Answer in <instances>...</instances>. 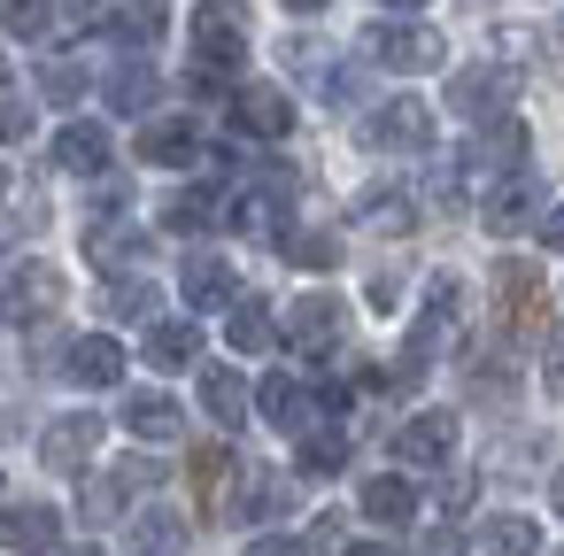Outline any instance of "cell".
Masks as SVG:
<instances>
[{
	"label": "cell",
	"instance_id": "1",
	"mask_svg": "<svg viewBox=\"0 0 564 556\" xmlns=\"http://www.w3.org/2000/svg\"><path fill=\"white\" fill-rule=\"evenodd\" d=\"M248 63V24L240 9L225 0V9H194V70L202 78H232Z\"/></svg>",
	"mask_w": 564,
	"mask_h": 556
},
{
	"label": "cell",
	"instance_id": "2",
	"mask_svg": "<svg viewBox=\"0 0 564 556\" xmlns=\"http://www.w3.org/2000/svg\"><path fill=\"white\" fill-rule=\"evenodd\" d=\"M364 55H371L379 70H402V78H417V70H441V63H448V47H441L425 24H371V32H364Z\"/></svg>",
	"mask_w": 564,
	"mask_h": 556
},
{
	"label": "cell",
	"instance_id": "3",
	"mask_svg": "<svg viewBox=\"0 0 564 556\" xmlns=\"http://www.w3.org/2000/svg\"><path fill=\"white\" fill-rule=\"evenodd\" d=\"M63 302V271L55 263H17L0 279V325H32V317H55Z\"/></svg>",
	"mask_w": 564,
	"mask_h": 556
},
{
	"label": "cell",
	"instance_id": "4",
	"mask_svg": "<svg viewBox=\"0 0 564 556\" xmlns=\"http://www.w3.org/2000/svg\"><path fill=\"white\" fill-rule=\"evenodd\" d=\"M371 148H394V155H425L433 148V109L425 101H379V117L364 124Z\"/></svg>",
	"mask_w": 564,
	"mask_h": 556
},
{
	"label": "cell",
	"instance_id": "5",
	"mask_svg": "<svg viewBox=\"0 0 564 556\" xmlns=\"http://www.w3.org/2000/svg\"><path fill=\"white\" fill-rule=\"evenodd\" d=\"M448 448H456V417H448V410H417V417L394 433V456H402L410 471H433V464H448Z\"/></svg>",
	"mask_w": 564,
	"mask_h": 556
},
{
	"label": "cell",
	"instance_id": "6",
	"mask_svg": "<svg viewBox=\"0 0 564 556\" xmlns=\"http://www.w3.org/2000/svg\"><path fill=\"white\" fill-rule=\"evenodd\" d=\"M55 541H63V510H55V502H17V510H0V548L47 556Z\"/></svg>",
	"mask_w": 564,
	"mask_h": 556
},
{
	"label": "cell",
	"instance_id": "7",
	"mask_svg": "<svg viewBox=\"0 0 564 556\" xmlns=\"http://www.w3.org/2000/svg\"><path fill=\"white\" fill-rule=\"evenodd\" d=\"M94 448H101V417H94V410H78V417H63V425L40 433V464H47V471H78Z\"/></svg>",
	"mask_w": 564,
	"mask_h": 556
},
{
	"label": "cell",
	"instance_id": "8",
	"mask_svg": "<svg viewBox=\"0 0 564 556\" xmlns=\"http://www.w3.org/2000/svg\"><path fill=\"white\" fill-rule=\"evenodd\" d=\"M502 101H510V70H464L456 78V94H448V109L456 117H479V124H502Z\"/></svg>",
	"mask_w": 564,
	"mask_h": 556
},
{
	"label": "cell",
	"instance_id": "9",
	"mask_svg": "<svg viewBox=\"0 0 564 556\" xmlns=\"http://www.w3.org/2000/svg\"><path fill=\"white\" fill-rule=\"evenodd\" d=\"M178 294H186L194 309H232L240 279H232V263H217V255H186V271H178Z\"/></svg>",
	"mask_w": 564,
	"mask_h": 556
},
{
	"label": "cell",
	"instance_id": "10",
	"mask_svg": "<svg viewBox=\"0 0 564 556\" xmlns=\"http://www.w3.org/2000/svg\"><path fill=\"white\" fill-rule=\"evenodd\" d=\"M63 371H70L78 386H117V379H124V348H117L109 332H86V340H70Z\"/></svg>",
	"mask_w": 564,
	"mask_h": 556
},
{
	"label": "cell",
	"instance_id": "11",
	"mask_svg": "<svg viewBox=\"0 0 564 556\" xmlns=\"http://www.w3.org/2000/svg\"><path fill=\"white\" fill-rule=\"evenodd\" d=\"M232 117H240V132H263V140H286V132H294V101H286L279 86H248V94L232 101Z\"/></svg>",
	"mask_w": 564,
	"mask_h": 556
},
{
	"label": "cell",
	"instance_id": "12",
	"mask_svg": "<svg viewBox=\"0 0 564 556\" xmlns=\"http://www.w3.org/2000/svg\"><path fill=\"white\" fill-rule=\"evenodd\" d=\"M55 163H63V171H78V178H101V171H109V132H101V124H86V117H78V124H63Z\"/></svg>",
	"mask_w": 564,
	"mask_h": 556
},
{
	"label": "cell",
	"instance_id": "13",
	"mask_svg": "<svg viewBox=\"0 0 564 556\" xmlns=\"http://www.w3.org/2000/svg\"><path fill=\"white\" fill-rule=\"evenodd\" d=\"M333 332H340V302H333V294H302V302L286 309V340H294V348H325Z\"/></svg>",
	"mask_w": 564,
	"mask_h": 556
},
{
	"label": "cell",
	"instance_id": "14",
	"mask_svg": "<svg viewBox=\"0 0 564 556\" xmlns=\"http://www.w3.org/2000/svg\"><path fill=\"white\" fill-rule=\"evenodd\" d=\"M194 155H202V132L178 124V117H163V124L140 132V163H194Z\"/></svg>",
	"mask_w": 564,
	"mask_h": 556
},
{
	"label": "cell",
	"instance_id": "15",
	"mask_svg": "<svg viewBox=\"0 0 564 556\" xmlns=\"http://www.w3.org/2000/svg\"><path fill=\"white\" fill-rule=\"evenodd\" d=\"M471 163H487V171L518 178V163H525V124H518V117L487 124V132H479V148H471Z\"/></svg>",
	"mask_w": 564,
	"mask_h": 556
},
{
	"label": "cell",
	"instance_id": "16",
	"mask_svg": "<svg viewBox=\"0 0 564 556\" xmlns=\"http://www.w3.org/2000/svg\"><path fill=\"white\" fill-rule=\"evenodd\" d=\"M256 402H263V417H271L279 433H302V425H310V386H302V379H286V371H279V379H263V394H256Z\"/></svg>",
	"mask_w": 564,
	"mask_h": 556
},
{
	"label": "cell",
	"instance_id": "17",
	"mask_svg": "<svg viewBox=\"0 0 564 556\" xmlns=\"http://www.w3.org/2000/svg\"><path fill=\"white\" fill-rule=\"evenodd\" d=\"M124 425H132L140 440H178V425H186V417H178V402H171V394H155V386H148V394H132V402H124Z\"/></svg>",
	"mask_w": 564,
	"mask_h": 556
},
{
	"label": "cell",
	"instance_id": "18",
	"mask_svg": "<svg viewBox=\"0 0 564 556\" xmlns=\"http://www.w3.org/2000/svg\"><path fill=\"white\" fill-rule=\"evenodd\" d=\"M232 479H240V456H232L225 440H209V448H194V494H202V510H217Z\"/></svg>",
	"mask_w": 564,
	"mask_h": 556
},
{
	"label": "cell",
	"instance_id": "19",
	"mask_svg": "<svg viewBox=\"0 0 564 556\" xmlns=\"http://www.w3.org/2000/svg\"><path fill=\"white\" fill-rule=\"evenodd\" d=\"M479 217H487V232H518V225L533 217V178H525V171H518V178H502V186L487 194V209H479Z\"/></svg>",
	"mask_w": 564,
	"mask_h": 556
},
{
	"label": "cell",
	"instance_id": "20",
	"mask_svg": "<svg viewBox=\"0 0 564 556\" xmlns=\"http://www.w3.org/2000/svg\"><path fill=\"white\" fill-rule=\"evenodd\" d=\"M202 402H209L217 425H240V417H248V379L225 371V363H209V371H202Z\"/></svg>",
	"mask_w": 564,
	"mask_h": 556
},
{
	"label": "cell",
	"instance_id": "21",
	"mask_svg": "<svg viewBox=\"0 0 564 556\" xmlns=\"http://www.w3.org/2000/svg\"><path fill=\"white\" fill-rule=\"evenodd\" d=\"M148 479H155V464H148V456H124V464H117L101 487H86V510H94V517H109V510H117L124 494H140Z\"/></svg>",
	"mask_w": 564,
	"mask_h": 556
},
{
	"label": "cell",
	"instance_id": "22",
	"mask_svg": "<svg viewBox=\"0 0 564 556\" xmlns=\"http://www.w3.org/2000/svg\"><path fill=\"white\" fill-rule=\"evenodd\" d=\"M410 510H417V487H410V479H394V471L364 479V517H379V525H402Z\"/></svg>",
	"mask_w": 564,
	"mask_h": 556
},
{
	"label": "cell",
	"instance_id": "23",
	"mask_svg": "<svg viewBox=\"0 0 564 556\" xmlns=\"http://www.w3.org/2000/svg\"><path fill=\"white\" fill-rule=\"evenodd\" d=\"M194 348H202V332H194V325H148V348H140V356H148L155 371H186V363H194Z\"/></svg>",
	"mask_w": 564,
	"mask_h": 556
},
{
	"label": "cell",
	"instance_id": "24",
	"mask_svg": "<svg viewBox=\"0 0 564 556\" xmlns=\"http://www.w3.org/2000/svg\"><path fill=\"white\" fill-rule=\"evenodd\" d=\"M533 286H541V279H533L525 263H502V271H495V294H502V317H510V325L533 317Z\"/></svg>",
	"mask_w": 564,
	"mask_h": 556
},
{
	"label": "cell",
	"instance_id": "25",
	"mask_svg": "<svg viewBox=\"0 0 564 556\" xmlns=\"http://www.w3.org/2000/svg\"><path fill=\"white\" fill-rule=\"evenodd\" d=\"M225 332H232V348H248V356H263L279 325H271V309H263V302H232V325H225Z\"/></svg>",
	"mask_w": 564,
	"mask_h": 556
},
{
	"label": "cell",
	"instance_id": "26",
	"mask_svg": "<svg viewBox=\"0 0 564 556\" xmlns=\"http://www.w3.org/2000/svg\"><path fill=\"white\" fill-rule=\"evenodd\" d=\"M479 548H487V556H533L541 533H533V517H495V525L479 533Z\"/></svg>",
	"mask_w": 564,
	"mask_h": 556
},
{
	"label": "cell",
	"instance_id": "27",
	"mask_svg": "<svg viewBox=\"0 0 564 556\" xmlns=\"http://www.w3.org/2000/svg\"><path fill=\"white\" fill-rule=\"evenodd\" d=\"M279 248H286V263H302V271H333V263H340V240H333V232H286Z\"/></svg>",
	"mask_w": 564,
	"mask_h": 556
},
{
	"label": "cell",
	"instance_id": "28",
	"mask_svg": "<svg viewBox=\"0 0 564 556\" xmlns=\"http://www.w3.org/2000/svg\"><path fill=\"white\" fill-rule=\"evenodd\" d=\"M340 464H348V433H340V425L302 433V471H317V479H325V471H340Z\"/></svg>",
	"mask_w": 564,
	"mask_h": 556
},
{
	"label": "cell",
	"instance_id": "29",
	"mask_svg": "<svg viewBox=\"0 0 564 556\" xmlns=\"http://www.w3.org/2000/svg\"><path fill=\"white\" fill-rule=\"evenodd\" d=\"M209 217H217V194H209V186H194V194H171V201H163V225H178V232H202Z\"/></svg>",
	"mask_w": 564,
	"mask_h": 556
},
{
	"label": "cell",
	"instance_id": "30",
	"mask_svg": "<svg viewBox=\"0 0 564 556\" xmlns=\"http://www.w3.org/2000/svg\"><path fill=\"white\" fill-rule=\"evenodd\" d=\"M109 101H117L124 117H140V109L155 101V70H140V63H132V70H117V78H109Z\"/></svg>",
	"mask_w": 564,
	"mask_h": 556
},
{
	"label": "cell",
	"instance_id": "31",
	"mask_svg": "<svg viewBox=\"0 0 564 556\" xmlns=\"http://www.w3.org/2000/svg\"><path fill=\"white\" fill-rule=\"evenodd\" d=\"M356 217H364V225H379V232H410V201H402V194H364V201H356Z\"/></svg>",
	"mask_w": 564,
	"mask_h": 556
},
{
	"label": "cell",
	"instance_id": "32",
	"mask_svg": "<svg viewBox=\"0 0 564 556\" xmlns=\"http://www.w3.org/2000/svg\"><path fill=\"white\" fill-rule=\"evenodd\" d=\"M47 17H55L47 0H0V24H9L17 40H40V32H47Z\"/></svg>",
	"mask_w": 564,
	"mask_h": 556
},
{
	"label": "cell",
	"instance_id": "33",
	"mask_svg": "<svg viewBox=\"0 0 564 556\" xmlns=\"http://www.w3.org/2000/svg\"><path fill=\"white\" fill-rule=\"evenodd\" d=\"M163 24H171V17H163V0H132V9L117 17V32H124V40H155Z\"/></svg>",
	"mask_w": 564,
	"mask_h": 556
},
{
	"label": "cell",
	"instance_id": "34",
	"mask_svg": "<svg viewBox=\"0 0 564 556\" xmlns=\"http://www.w3.org/2000/svg\"><path fill=\"white\" fill-rule=\"evenodd\" d=\"M40 86H47L55 101H78V94H86V70H78V63H47V70H40Z\"/></svg>",
	"mask_w": 564,
	"mask_h": 556
},
{
	"label": "cell",
	"instance_id": "35",
	"mask_svg": "<svg viewBox=\"0 0 564 556\" xmlns=\"http://www.w3.org/2000/svg\"><path fill=\"white\" fill-rule=\"evenodd\" d=\"M109 309H117V317H148V286H140V279H117V286H109Z\"/></svg>",
	"mask_w": 564,
	"mask_h": 556
},
{
	"label": "cell",
	"instance_id": "36",
	"mask_svg": "<svg viewBox=\"0 0 564 556\" xmlns=\"http://www.w3.org/2000/svg\"><path fill=\"white\" fill-rule=\"evenodd\" d=\"M271 510H286V487L279 479H248V517H271Z\"/></svg>",
	"mask_w": 564,
	"mask_h": 556
},
{
	"label": "cell",
	"instance_id": "37",
	"mask_svg": "<svg viewBox=\"0 0 564 556\" xmlns=\"http://www.w3.org/2000/svg\"><path fill=\"white\" fill-rule=\"evenodd\" d=\"M417 556H464V533H456V525H433V533L417 541Z\"/></svg>",
	"mask_w": 564,
	"mask_h": 556
},
{
	"label": "cell",
	"instance_id": "38",
	"mask_svg": "<svg viewBox=\"0 0 564 556\" xmlns=\"http://www.w3.org/2000/svg\"><path fill=\"white\" fill-rule=\"evenodd\" d=\"M32 132V109L24 101H0V140H24Z\"/></svg>",
	"mask_w": 564,
	"mask_h": 556
},
{
	"label": "cell",
	"instance_id": "39",
	"mask_svg": "<svg viewBox=\"0 0 564 556\" xmlns=\"http://www.w3.org/2000/svg\"><path fill=\"white\" fill-rule=\"evenodd\" d=\"M541 371H549V394L564 402V332H549V363H541Z\"/></svg>",
	"mask_w": 564,
	"mask_h": 556
},
{
	"label": "cell",
	"instance_id": "40",
	"mask_svg": "<svg viewBox=\"0 0 564 556\" xmlns=\"http://www.w3.org/2000/svg\"><path fill=\"white\" fill-rule=\"evenodd\" d=\"M248 556H310V548H302V541H294V533H263V541H256V548H248Z\"/></svg>",
	"mask_w": 564,
	"mask_h": 556
},
{
	"label": "cell",
	"instance_id": "41",
	"mask_svg": "<svg viewBox=\"0 0 564 556\" xmlns=\"http://www.w3.org/2000/svg\"><path fill=\"white\" fill-rule=\"evenodd\" d=\"M101 9H109V0H63V17H70V24H94Z\"/></svg>",
	"mask_w": 564,
	"mask_h": 556
},
{
	"label": "cell",
	"instance_id": "42",
	"mask_svg": "<svg viewBox=\"0 0 564 556\" xmlns=\"http://www.w3.org/2000/svg\"><path fill=\"white\" fill-rule=\"evenodd\" d=\"M541 240H549V248H564V201L549 209V225H541Z\"/></svg>",
	"mask_w": 564,
	"mask_h": 556
},
{
	"label": "cell",
	"instance_id": "43",
	"mask_svg": "<svg viewBox=\"0 0 564 556\" xmlns=\"http://www.w3.org/2000/svg\"><path fill=\"white\" fill-rule=\"evenodd\" d=\"M340 556H394V548H379V541H356V548H340Z\"/></svg>",
	"mask_w": 564,
	"mask_h": 556
},
{
	"label": "cell",
	"instance_id": "44",
	"mask_svg": "<svg viewBox=\"0 0 564 556\" xmlns=\"http://www.w3.org/2000/svg\"><path fill=\"white\" fill-rule=\"evenodd\" d=\"M55 556H101V548H94V541H78V548H55Z\"/></svg>",
	"mask_w": 564,
	"mask_h": 556
},
{
	"label": "cell",
	"instance_id": "45",
	"mask_svg": "<svg viewBox=\"0 0 564 556\" xmlns=\"http://www.w3.org/2000/svg\"><path fill=\"white\" fill-rule=\"evenodd\" d=\"M549 502H556V517H564V471H556V487H549Z\"/></svg>",
	"mask_w": 564,
	"mask_h": 556
},
{
	"label": "cell",
	"instance_id": "46",
	"mask_svg": "<svg viewBox=\"0 0 564 556\" xmlns=\"http://www.w3.org/2000/svg\"><path fill=\"white\" fill-rule=\"evenodd\" d=\"M286 9H294V17H310V9H325V0H286Z\"/></svg>",
	"mask_w": 564,
	"mask_h": 556
},
{
	"label": "cell",
	"instance_id": "47",
	"mask_svg": "<svg viewBox=\"0 0 564 556\" xmlns=\"http://www.w3.org/2000/svg\"><path fill=\"white\" fill-rule=\"evenodd\" d=\"M387 9H425V0H387Z\"/></svg>",
	"mask_w": 564,
	"mask_h": 556
},
{
	"label": "cell",
	"instance_id": "48",
	"mask_svg": "<svg viewBox=\"0 0 564 556\" xmlns=\"http://www.w3.org/2000/svg\"><path fill=\"white\" fill-rule=\"evenodd\" d=\"M0 86H9V55H0Z\"/></svg>",
	"mask_w": 564,
	"mask_h": 556
},
{
	"label": "cell",
	"instance_id": "49",
	"mask_svg": "<svg viewBox=\"0 0 564 556\" xmlns=\"http://www.w3.org/2000/svg\"><path fill=\"white\" fill-rule=\"evenodd\" d=\"M0 186H9V171H0Z\"/></svg>",
	"mask_w": 564,
	"mask_h": 556
},
{
	"label": "cell",
	"instance_id": "50",
	"mask_svg": "<svg viewBox=\"0 0 564 556\" xmlns=\"http://www.w3.org/2000/svg\"><path fill=\"white\" fill-rule=\"evenodd\" d=\"M0 487H9V479H0Z\"/></svg>",
	"mask_w": 564,
	"mask_h": 556
}]
</instances>
